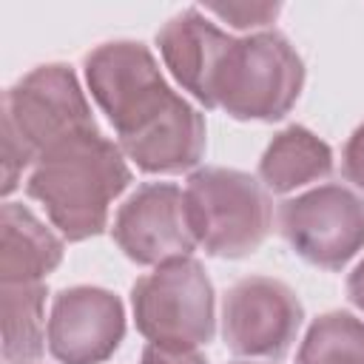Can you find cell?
<instances>
[{"label":"cell","instance_id":"1","mask_svg":"<svg viewBox=\"0 0 364 364\" xmlns=\"http://www.w3.org/2000/svg\"><path fill=\"white\" fill-rule=\"evenodd\" d=\"M128 182L131 168L122 148L102 134H88L40 156L26 179V193L46 208L63 239L85 242L105 230L108 208Z\"/></svg>","mask_w":364,"mask_h":364},{"label":"cell","instance_id":"2","mask_svg":"<svg viewBox=\"0 0 364 364\" xmlns=\"http://www.w3.org/2000/svg\"><path fill=\"white\" fill-rule=\"evenodd\" d=\"M304 85V63L290 40L264 28L247 37H233L219 77L216 108L233 119L276 122L296 105Z\"/></svg>","mask_w":364,"mask_h":364},{"label":"cell","instance_id":"3","mask_svg":"<svg viewBox=\"0 0 364 364\" xmlns=\"http://www.w3.org/2000/svg\"><path fill=\"white\" fill-rule=\"evenodd\" d=\"M196 242L219 259H242L262 247L273 228V205L262 182L236 168H199L185 188Z\"/></svg>","mask_w":364,"mask_h":364},{"label":"cell","instance_id":"4","mask_svg":"<svg viewBox=\"0 0 364 364\" xmlns=\"http://www.w3.org/2000/svg\"><path fill=\"white\" fill-rule=\"evenodd\" d=\"M136 330L159 347L196 350L216 333L213 284L193 256L159 264L131 287Z\"/></svg>","mask_w":364,"mask_h":364},{"label":"cell","instance_id":"5","mask_svg":"<svg viewBox=\"0 0 364 364\" xmlns=\"http://www.w3.org/2000/svg\"><path fill=\"white\" fill-rule=\"evenodd\" d=\"M0 128L11 131L34 162L65 142L100 134L77 74L65 63H46L20 77L3 97Z\"/></svg>","mask_w":364,"mask_h":364},{"label":"cell","instance_id":"6","mask_svg":"<svg viewBox=\"0 0 364 364\" xmlns=\"http://www.w3.org/2000/svg\"><path fill=\"white\" fill-rule=\"evenodd\" d=\"M85 82L119 136L162 114L176 91L165 82L151 48L139 40H114L85 54Z\"/></svg>","mask_w":364,"mask_h":364},{"label":"cell","instance_id":"7","mask_svg":"<svg viewBox=\"0 0 364 364\" xmlns=\"http://www.w3.org/2000/svg\"><path fill=\"white\" fill-rule=\"evenodd\" d=\"M279 228L304 262L341 270L364 247V199L344 185H318L282 202Z\"/></svg>","mask_w":364,"mask_h":364},{"label":"cell","instance_id":"8","mask_svg":"<svg viewBox=\"0 0 364 364\" xmlns=\"http://www.w3.org/2000/svg\"><path fill=\"white\" fill-rule=\"evenodd\" d=\"M304 307L293 287L270 276L239 279L222 301V338L236 355L282 358L301 327Z\"/></svg>","mask_w":364,"mask_h":364},{"label":"cell","instance_id":"9","mask_svg":"<svg viewBox=\"0 0 364 364\" xmlns=\"http://www.w3.org/2000/svg\"><path fill=\"white\" fill-rule=\"evenodd\" d=\"M114 242L136 264H165L185 259L199 245L191 222L185 193L171 182L139 185L117 210Z\"/></svg>","mask_w":364,"mask_h":364},{"label":"cell","instance_id":"10","mask_svg":"<svg viewBox=\"0 0 364 364\" xmlns=\"http://www.w3.org/2000/svg\"><path fill=\"white\" fill-rule=\"evenodd\" d=\"M125 336V310L105 287H65L51 301L48 350L60 364H100Z\"/></svg>","mask_w":364,"mask_h":364},{"label":"cell","instance_id":"11","mask_svg":"<svg viewBox=\"0 0 364 364\" xmlns=\"http://www.w3.org/2000/svg\"><path fill=\"white\" fill-rule=\"evenodd\" d=\"M233 37L191 6L173 14L159 31L156 46L173 80L191 91L205 108H216V77Z\"/></svg>","mask_w":364,"mask_h":364},{"label":"cell","instance_id":"12","mask_svg":"<svg viewBox=\"0 0 364 364\" xmlns=\"http://www.w3.org/2000/svg\"><path fill=\"white\" fill-rule=\"evenodd\" d=\"M125 159L145 173H182L205 154V117L176 94L173 102L151 122L117 142Z\"/></svg>","mask_w":364,"mask_h":364},{"label":"cell","instance_id":"13","mask_svg":"<svg viewBox=\"0 0 364 364\" xmlns=\"http://www.w3.org/2000/svg\"><path fill=\"white\" fill-rule=\"evenodd\" d=\"M60 262L63 239L23 202H6L0 210V282H43Z\"/></svg>","mask_w":364,"mask_h":364},{"label":"cell","instance_id":"14","mask_svg":"<svg viewBox=\"0 0 364 364\" xmlns=\"http://www.w3.org/2000/svg\"><path fill=\"white\" fill-rule=\"evenodd\" d=\"M330 145L304 125H287L279 131L259 159V179L273 193H290L307 182L330 176Z\"/></svg>","mask_w":364,"mask_h":364},{"label":"cell","instance_id":"15","mask_svg":"<svg viewBox=\"0 0 364 364\" xmlns=\"http://www.w3.org/2000/svg\"><path fill=\"white\" fill-rule=\"evenodd\" d=\"M46 284H0V316H3V358L9 364H31L46 350Z\"/></svg>","mask_w":364,"mask_h":364},{"label":"cell","instance_id":"16","mask_svg":"<svg viewBox=\"0 0 364 364\" xmlns=\"http://www.w3.org/2000/svg\"><path fill=\"white\" fill-rule=\"evenodd\" d=\"M296 364H364V321L344 310L318 316L304 333Z\"/></svg>","mask_w":364,"mask_h":364},{"label":"cell","instance_id":"17","mask_svg":"<svg viewBox=\"0 0 364 364\" xmlns=\"http://www.w3.org/2000/svg\"><path fill=\"white\" fill-rule=\"evenodd\" d=\"M279 3H208L205 11L228 20L233 28H256L273 23L279 14Z\"/></svg>","mask_w":364,"mask_h":364},{"label":"cell","instance_id":"18","mask_svg":"<svg viewBox=\"0 0 364 364\" xmlns=\"http://www.w3.org/2000/svg\"><path fill=\"white\" fill-rule=\"evenodd\" d=\"M341 171L344 176L364 191V122L350 134V139L344 142L341 151Z\"/></svg>","mask_w":364,"mask_h":364},{"label":"cell","instance_id":"19","mask_svg":"<svg viewBox=\"0 0 364 364\" xmlns=\"http://www.w3.org/2000/svg\"><path fill=\"white\" fill-rule=\"evenodd\" d=\"M139 364H208V358L199 350H173V347L148 344L139 355Z\"/></svg>","mask_w":364,"mask_h":364},{"label":"cell","instance_id":"20","mask_svg":"<svg viewBox=\"0 0 364 364\" xmlns=\"http://www.w3.org/2000/svg\"><path fill=\"white\" fill-rule=\"evenodd\" d=\"M347 296H350V301L358 307V310H364V259L353 267V273L347 276Z\"/></svg>","mask_w":364,"mask_h":364},{"label":"cell","instance_id":"21","mask_svg":"<svg viewBox=\"0 0 364 364\" xmlns=\"http://www.w3.org/2000/svg\"><path fill=\"white\" fill-rule=\"evenodd\" d=\"M230 364H259V361H230Z\"/></svg>","mask_w":364,"mask_h":364}]
</instances>
